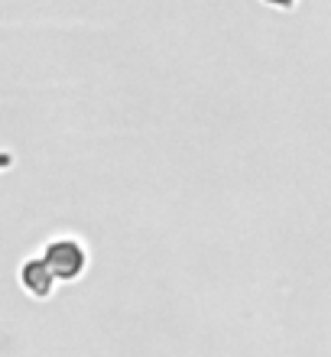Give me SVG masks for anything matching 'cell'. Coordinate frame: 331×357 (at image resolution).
Listing matches in <instances>:
<instances>
[{
	"mask_svg": "<svg viewBox=\"0 0 331 357\" xmlns=\"http://www.w3.org/2000/svg\"><path fill=\"white\" fill-rule=\"evenodd\" d=\"M43 260L49 264V270L56 273V280H62V282L78 280L88 270V250L75 237H56V241H49L46 250H43Z\"/></svg>",
	"mask_w": 331,
	"mask_h": 357,
	"instance_id": "1",
	"label": "cell"
},
{
	"mask_svg": "<svg viewBox=\"0 0 331 357\" xmlns=\"http://www.w3.org/2000/svg\"><path fill=\"white\" fill-rule=\"evenodd\" d=\"M20 286L33 296V299H49L56 289V273L49 270L43 257H29L26 264L20 266Z\"/></svg>",
	"mask_w": 331,
	"mask_h": 357,
	"instance_id": "2",
	"label": "cell"
},
{
	"mask_svg": "<svg viewBox=\"0 0 331 357\" xmlns=\"http://www.w3.org/2000/svg\"><path fill=\"white\" fill-rule=\"evenodd\" d=\"M263 7H270V10H293L299 0H260Z\"/></svg>",
	"mask_w": 331,
	"mask_h": 357,
	"instance_id": "3",
	"label": "cell"
}]
</instances>
